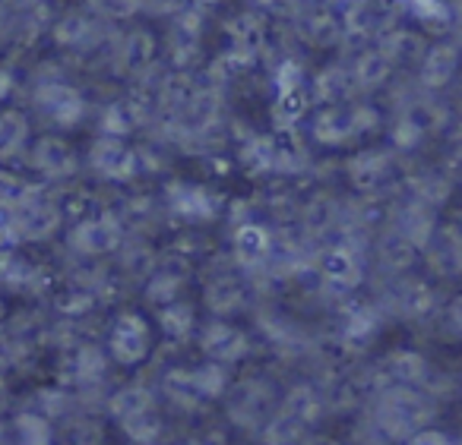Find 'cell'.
I'll use <instances>...</instances> for the list:
<instances>
[{"instance_id":"cell-44","label":"cell","mask_w":462,"mask_h":445,"mask_svg":"<svg viewBox=\"0 0 462 445\" xmlns=\"http://www.w3.org/2000/svg\"><path fill=\"white\" fill-rule=\"evenodd\" d=\"M424 250H430V253H434V262H440L449 275L459 272V237H456V228H437Z\"/></svg>"},{"instance_id":"cell-56","label":"cell","mask_w":462,"mask_h":445,"mask_svg":"<svg viewBox=\"0 0 462 445\" xmlns=\"http://www.w3.org/2000/svg\"><path fill=\"white\" fill-rule=\"evenodd\" d=\"M20 0H0V14H14Z\"/></svg>"},{"instance_id":"cell-22","label":"cell","mask_w":462,"mask_h":445,"mask_svg":"<svg viewBox=\"0 0 462 445\" xmlns=\"http://www.w3.org/2000/svg\"><path fill=\"white\" fill-rule=\"evenodd\" d=\"M456 67H459V51L449 41L440 45H430L428 51L418 60V86H421L424 95H434V92L447 89L456 77Z\"/></svg>"},{"instance_id":"cell-7","label":"cell","mask_w":462,"mask_h":445,"mask_svg":"<svg viewBox=\"0 0 462 445\" xmlns=\"http://www.w3.org/2000/svg\"><path fill=\"white\" fill-rule=\"evenodd\" d=\"M127 237L121 215L115 212H96L89 218H79L70 231H67V250L79 259H105L115 256L117 247Z\"/></svg>"},{"instance_id":"cell-17","label":"cell","mask_w":462,"mask_h":445,"mask_svg":"<svg viewBox=\"0 0 462 445\" xmlns=\"http://www.w3.org/2000/svg\"><path fill=\"white\" fill-rule=\"evenodd\" d=\"M26 152H29V168L35 174H42L45 180H67L79 171V159L73 152V146L54 133L39 136L35 142H29Z\"/></svg>"},{"instance_id":"cell-1","label":"cell","mask_w":462,"mask_h":445,"mask_svg":"<svg viewBox=\"0 0 462 445\" xmlns=\"http://www.w3.org/2000/svg\"><path fill=\"white\" fill-rule=\"evenodd\" d=\"M437 401L428 388L418 386H383L374 401V430L386 442H405L411 432L430 426Z\"/></svg>"},{"instance_id":"cell-38","label":"cell","mask_w":462,"mask_h":445,"mask_svg":"<svg viewBox=\"0 0 462 445\" xmlns=\"http://www.w3.org/2000/svg\"><path fill=\"white\" fill-rule=\"evenodd\" d=\"M64 14V0H20L16 4V16L23 23V39L39 35L45 26H51L58 16Z\"/></svg>"},{"instance_id":"cell-3","label":"cell","mask_w":462,"mask_h":445,"mask_svg":"<svg viewBox=\"0 0 462 445\" xmlns=\"http://www.w3.org/2000/svg\"><path fill=\"white\" fill-rule=\"evenodd\" d=\"M42 186H20L16 196L7 203L10 218L7 231L23 243H45L60 231L64 209L51 196L39 193Z\"/></svg>"},{"instance_id":"cell-2","label":"cell","mask_w":462,"mask_h":445,"mask_svg":"<svg viewBox=\"0 0 462 445\" xmlns=\"http://www.w3.org/2000/svg\"><path fill=\"white\" fill-rule=\"evenodd\" d=\"M310 140L323 149H346L380 130V111L367 102L327 104L310 114Z\"/></svg>"},{"instance_id":"cell-18","label":"cell","mask_w":462,"mask_h":445,"mask_svg":"<svg viewBox=\"0 0 462 445\" xmlns=\"http://www.w3.org/2000/svg\"><path fill=\"white\" fill-rule=\"evenodd\" d=\"M434 306H437V297L428 281L415 278V275H399L390 285L383 313H393V316H399V319H424L428 313H434Z\"/></svg>"},{"instance_id":"cell-31","label":"cell","mask_w":462,"mask_h":445,"mask_svg":"<svg viewBox=\"0 0 462 445\" xmlns=\"http://www.w3.org/2000/svg\"><path fill=\"white\" fill-rule=\"evenodd\" d=\"M180 379H184L187 392H190L199 404H203V401L222 398L225 388L231 386L228 367H222V363H209V360H203L193 369H180Z\"/></svg>"},{"instance_id":"cell-37","label":"cell","mask_w":462,"mask_h":445,"mask_svg":"<svg viewBox=\"0 0 462 445\" xmlns=\"http://www.w3.org/2000/svg\"><path fill=\"white\" fill-rule=\"evenodd\" d=\"M108 413L115 423H124V420L136 417V413H146L152 407H159V395L152 392L149 386H121L115 395H108Z\"/></svg>"},{"instance_id":"cell-9","label":"cell","mask_w":462,"mask_h":445,"mask_svg":"<svg viewBox=\"0 0 462 445\" xmlns=\"http://www.w3.org/2000/svg\"><path fill=\"white\" fill-rule=\"evenodd\" d=\"M105 51H108L111 73L121 79H136V77H143L149 67L159 64V60H155L159 41L143 26H134V29H127V32H115V39L108 41Z\"/></svg>"},{"instance_id":"cell-45","label":"cell","mask_w":462,"mask_h":445,"mask_svg":"<svg viewBox=\"0 0 462 445\" xmlns=\"http://www.w3.org/2000/svg\"><path fill=\"white\" fill-rule=\"evenodd\" d=\"M86 14L115 26V23H127L140 14V0H86Z\"/></svg>"},{"instance_id":"cell-57","label":"cell","mask_w":462,"mask_h":445,"mask_svg":"<svg viewBox=\"0 0 462 445\" xmlns=\"http://www.w3.org/2000/svg\"><path fill=\"white\" fill-rule=\"evenodd\" d=\"M193 4H197L199 10H206V7H218V4H222V0H193Z\"/></svg>"},{"instance_id":"cell-36","label":"cell","mask_w":462,"mask_h":445,"mask_svg":"<svg viewBox=\"0 0 462 445\" xmlns=\"http://www.w3.org/2000/svg\"><path fill=\"white\" fill-rule=\"evenodd\" d=\"M108 354L98 344H79L77 357H73V379L83 392H98L108 379Z\"/></svg>"},{"instance_id":"cell-47","label":"cell","mask_w":462,"mask_h":445,"mask_svg":"<svg viewBox=\"0 0 462 445\" xmlns=\"http://www.w3.org/2000/svg\"><path fill=\"white\" fill-rule=\"evenodd\" d=\"M405 10H409L411 20H418L428 29H443L453 16L443 0H405Z\"/></svg>"},{"instance_id":"cell-58","label":"cell","mask_w":462,"mask_h":445,"mask_svg":"<svg viewBox=\"0 0 462 445\" xmlns=\"http://www.w3.org/2000/svg\"><path fill=\"white\" fill-rule=\"evenodd\" d=\"M7 350H4V341H0V367H7Z\"/></svg>"},{"instance_id":"cell-34","label":"cell","mask_w":462,"mask_h":445,"mask_svg":"<svg viewBox=\"0 0 462 445\" xmlns=\"http://www.w3.org/2000/svg\"><path fill=\"white\" fill-rule=\"evenodd\" d=\"M383 316L386 313L374 304L352 306V310L346 313V319H342V341H346L348 348H367L371 338L380 331V325H383Z\"/></svg>"},{"instance_id":"cell-21","label":"cell","mask_w":462,"mask_h":445,"mask_svg":"<svg viewBox=\"0 0 462 445\" xmlns=\"http://www.w3.org/2000/svg\"><path fill=\"white\" fill-rule=\"evenodd\" d=\"M342 26V39H355V41H377L386 29H393L386 7L377 0H348L346 14L339 16Z\"/></svg>"},{"instance_id":"cell-30","label":"cell","mask_w":462,"mask_h":445,"mask_svg":"<svg viewBox=\"0 0 462 445\" xmlns=\"http://www.w3.org/2000/svg\"><path fill=\"white\" fill-rule=\"evenodd\" d=\"M430 376V367L415 350H396L380 363V382L383 386H418L424 388Z\"/></svg>"},{"instance_id":"cell-52","label":"cell","mask_w":462,"mask_h":445,"mask_svg":"<svg viewBox=\"0 0 462 445\" xmlns=\"http://www.w3.org/2000/svg\"><path fill=\"white\" fill-rule=\"evenodd\" d=\"M16 86V77H14V67H0V104L7 102L10 92Z\"/></svg>"},{"instance_id":"cell-11","label":"cell","mask_w":462,"mask_h":445,"mask_svg":"<svg viewBox=\"0 0 462 445\" xmlns=\"http://www.w3.org/2000/svg\"><path fill=\"white\" fill-rule=\"evenodd\" d=\"M51 39L60 51L92 54L98 48H108V41L115 39V29L86 10H67L51 23Z\"/></svg>"},{"instance_id":"cell-53","label":"cell","mask_w":462,"mask_h":445,"mask_svg":"<svg viewBox=\"0 0 462 445\" xmlns=\"http://www.w3.org/2000/svg\"><path fill=\"white\" fill-rule=\"evenodd\" d=\"M180 445H228V442H225L222 432H199V436H190Z\"/></svg>"},{"instance_id":"cell-5","label":"cell","mask_w":462,"mask_h":445,"mask_svg":"<svg viewBox=\"0 0 462 445\" xmlns=\"http://www.w3.org/2000/svg\"><path fill=\"white\" fill-rule=\"evenodd\" d=\"M443 121H447V111L443 104H437L430 95L424 92H411L399 102L396 117L390 123V140L396 152H415L430 133L443 130Z\"/></svg>"},{"instance_id":"cell-16","label":"cell","mask_w":462,"mask_h":445,"mask_svg":"<svg viewBox=\"0 0 462 445\" xmlns=\"http://www.w3.org/2000/svg\"><path fill=\"white\" fill-rule=\"evenodd\" d=\"M346 177L361 196H383L396 184V155L386 149H365L355 159H348Z\"/></svg>"},{"instance_id":"cell-59","label":"cell","mask_w":462,"mask_h":445,"mask_svg":"<svg viewBox=\"0 0 462 445\" xmlns=\"http://www.w3.org/2000/svg\"><path fill=\"white\" fill-rule=\"evenodd\" d=\"M7 316V304H4V294H0V319Z\"/></svg>"},{"instance_id":"cell-46","label":"cell","mask_w":462,"mask_h":445,"mask_svg":"<svg viewBox=\"0 0 462 445\" xmlns=\"http://www.w3.org/2000/svg\"><path fill=\"white\" fill-rule=\"evenodd\" d=\"M409 196L424 205H430V209H437V205H443L449 199V184L440 177V174H418V177L411 180Z\"/></svg>"},{"instance_id":"cell-13","label":"cell","mask_w":462,"mask_h":445,"mask_svg":"<svg viewBox=\"0 0 462 445\" xmlns=\"http://www.w3.org/2000/svg\"><path fill=\"white\" fill-rule=\"evenodd\" d=\"M276 234L270 224L257 222V218H245L231 234V262L238 272L260 275L270 268V259L276 253Z\"/></svg>"},{"instance_id":"cell-25","label":"cell","mask_w":462,"mask_h":445,"mask_svg":"<svg viewBox=\"0 0 462 445\" xmlns=\"http://www.w3.org/2000/svg\"><path fill=\"white\" fill-rule=\"evenodd\" d=\"M279 411L310 432L323 420V413H327V398H323V392L314 382H295V386L279 398Z\"/></svg>"},{"instance_id":"cell-39","label":"cell","mask_w":462,"mask_h":445,"mask_svg":"<svg viewBox=\"0 0 462 445\" xmlns=\"http://www.w3.org/2000/svg\"><path fill=\"white\" fill-rule=\"evenodd\" d=\"M159 329L171 341H187L197 329V310L187 300H174V304L159 306Z\"/></svg>"},{"instance_id":"cell-51","label":"cell","mask_w":462,"mask_h":445,"mask_svg":"<svg viewBox=\"0 0 462 445\" xmlns=\"http://www.w3.org/2000/svg\"><path fill=\"white\" fill-rule=\"evenodd\" d=\"M399 445H453V439H449L447 432L430 430V426H424V430L411 432V436L405 439V442H399Z\"/></svg>"},{"instance_id":"cell-40","label":"cell","mask_w":462,"mask_h":445,"mask_svg":"<svg viewBox=\"0 0 462 445\" xmlns=\"http://www.w3.org/2000/svg\"><path fill=\"white\" fill-rule=\"evenodd\" d=\"M415 253L418 250H411L409 243L402 241L399 234H386L383 241L377 243V266L383 268L386 275H393V278H399V275L409 272V266L415 262Z\"/></svg>"},{"instance_id":"cell-55","label":"cell","mask_w":462,"mask_h":445,"mask_svg":"<svg viewBox=\"0 0 462 445\" xmlns=\"http://www.w3.org/2000/svg\"><path fill=\"white\" fill-rule=\"evenodd\" d=\"M301 445H342V442H336V439H329V436H304L301 439Z\"/></svg>"},{"instance_id":"cell-42","label":"cell","mask_w":462,"mask_h":445,"mask_svg":"<svg viewBox=\"0 0 462 445\" xmlns=\"http://www.w3.org/2000/svg\"><path fill=\"white\" fill-rule=\"evenodd\" d=\"M257 329L263 331V338L270 344H276V348H295V344H301V329H298V322H291L289 316H282V313L276 310H260L257 316Z\"/></svg>"},{"instance_id":"cell-48","label":"cell","mask_w":462,"mask_h":445,"mask_svg":"<svg viewBox=\"0 0 462 445\" xmlns=\"http://www.w3.org/2000/svg\"><path fill=\"white\" fill-rule=\"evenodd\" d=\"M96 304L98 300L92 297L89 291H83V287H67V291L58 294V300H54V310L64 319H79L89 310H96Z\"/></svg>"},{"instance_id":"cell-43","label":"cell","mask_w":462,"mask_h":445,"mask_svg":"<svg viewBox=\"0 0 462 445\" xmlns=\"http://www.w3.org/2000/svg\"><path fill=\"white\" fill-rule=\"evenodd\" d=\"M304 436H308V430L298 426L291 417H285L279 407H276V413L260 426V439H263V445H301Z\"/></svg>"},{"instance_id":"cell-10","label":"cell","mask_w":462,"mask_h":445,"mask_svg":"<svg viewBox=\"0 0 462 445\" xmlns=\"http://www.w3.org/2000/svg\"><path fill=\"white\" fill-rule=\"evenodd\" d=\"M317 275L329 291H358L365 281V253L352 237H342L339 243H329L314 259Z\"/></svg>"},{"instance_id":"cell-6","label":"cell","mask_w":462,"mask_h":445,"mask_svg":"<svg viewBox=\"0 0 462 445\" xmlns=\"http://www.w3.org/2000/svg\"><path fill=\"white\" fill-rule=\"evenodd\" d=\"M32 108L42 121L58 130H77L86 121V114H89V102L83 98V92L73 83H67V79L54 77V73H45L35 83Z\"/></svg>"},{"instance_id":"cell-20","label":"cell","mask_w":462,"mask_h":445,"mask_svg":"<svg viewBox=\"0 0 462 445\" xmlns=\"http://www.w3.org/2000/svg\"><path fill=\"white\" fill-rule=\"evenodd\" d=\"M203 306L212 319H228L247 306V285L235 268L216 272L203 287Z\"/></svg>"},{"instance_id":"cell-4","label":"cell","mask_w":462,"mask_h":445,"mask_svg":"<svg viewBox=\"0 0 462 445\" xmlns=\"http://www.w3.org/2000/svg\"><path fill=\"white\" fill-rule=\"evenodd\" d=\"M225 417L238 430L260 432V426L276 413L279 407V388L263 376H247L225 388Z\"/></svg>"},{"instance_id":"cell-41","label":"cell","mask_w":462,"mask_h":445,"mask_svg":"<svg viewBox=\"0 0 462 445\" xmlns=\"http://www.w3.org/2000/svg\"><path fill=\"white\" fill-rule=\"evenodd\" d=\"M117 426H121L124 436L134 445H159L162 439H165V417H162L159 407H152V411H146V413H136V417L124 420V423H117Z\"/></svg>"},{"instance_id":"cell-49","label":"cell","mask_w":462,"mask_h":445,"mask_svg":"<svg viewBox=\"0 0 462 445\" xmlns=\"http://www.w3.org/2000/svg\"><path fill=\"white\" fill-rule=\"evenodd\" d=\"M102 442V430L92 420H73L64 426V436L58 445H98Z\"/></svg>"},{"instance_id":"cell-35","label":"cell","mask_w":462,"mask_h":445,"mask_svg":"<svg viewBox=\"0 0 462 445\" xmlns=\"http://www.w3.org/2000/svg\"><path fill=\"white\" fill-rule=\"evenodd\" d=\"M231 51L241 60H254L266 45V23L257 14H241L238 20L228 23Z\"/></svg>"},{"instance_id":"cell-24","label":"cell","mask_w":462,"mask_h":445,"mask_svg":"<svg viewBox=\"0 0 462 445\" xmlns=\"http://www.w3.org/2000/svg\"><path fill=\"white\" fill-rule=\"evenodd\" d=\"M346 70H348V79H352V86H355V95H367V92L383 89L393 77L390 60H386L374 45L371 48L361 45L358 51L352 54V60L346 64Z\"/></svg>"},{"instance_id":"cell-19","label":"cell","mask_w":462,"mask_h":445,"mask_svg":"<svg viewBox=\"0 0 462 445\" xmlns=\"http://www.w3.org/2000/svg\"><path fill=\"white\" fill-rule=\"evenodd\" d=\"M440 228L437 224V209L418 203V199L405 196L402 203L393 212V234H399L411 250H424L434 237V231Z\"/></svg>"},{"instance_id":"cell-8","label":"cell","mask_w":462,"mask_h":445,"mask_svg":"<svg viewBox=\"0 0 462 445\" xmlns=\"http://www.w3.org/2000/svg\"><path fill=\"white\" fill-rule=\"evenodd\" d=\"M152 329L136 310H124L111 319L108 325V344L105 354L108 360H115L117 367H136L152 354Z\"/></svg>"},{"instance_id":"cell-23","label":"cell","mask_w":462,"mask_h":445,"mask_svg":"<svg viewBox=\"0 0 462 445\" xmlns=\"http://www.w3.org/2000/svg\"><path fill=\"white\" fill-rule=\"evenodd\" d=\"M0 287L10 294H39L45 287V268L20 250H0Z\"/></svg>"},{"instance_id":"cell-32","label":"cell","mask_w":462,"mask_h":445,"mask_svg":"<svg viewBox=\"0 0 462 445\" xmlns=\"http://www.w3.org/2000/svg\"><path fill=\"white\" fill-rule=\"evenodd\" d=\"M32 142V123L23 111L0 108V165L20 159Z\"/></svg>"},{"instance_id":"cell-33","label":"cell","mask_w":462,"mask_h":445,"mask_svg":"<svg viewBox=\"0 0 462 445\" xmlns=\"http://www.w3.org/2000/svg\"><path fill=\"white\" fill-rule=\"evenodd\" d=\"M115 256H117V268L130 281H146L155 272V266H159V253L143 237H124V243L117 247Z\"/></svg>"},{"instance_id":"cell-27","label":"cell","mask_w":462,"mask_h":445,"mask_svg":"<svg viewBox=\"0 0 462 445\" xmlns=\"http://www.w3.org/2000/svg\"><path fill=\"white\" fill-rule=\"evenodd\" d=\"M291 23H295V35L310 48H333V45H339V41H342L339 16L329 14V10L304 7Z\"/></svg>"},{"instance_id":"cell-15","label":"cell","mask_w":462,"mask_h":445,"mask_svg":"<svg viewBox=\"0 0 462 445\" xmlns=\"http://www.w3.org/2000/svg\"><path fill=\"white\" fill-rule=\"evenodd\" d=\"M197 344L203 350V357L209 363H222V367H235L251 354L254 341L241 325H235L231 319H206L199 325Z\"/></svg>"},{"instance_id":"cell-14","label":"cell","mask_w":462,"mask_h":445,"mask_svg":"<svg viewBox=\"0 0 462 445\" xmlns=\"http://www.w3.org/2000/svg\"><path fill=\"white\" fill-rule=\"evenodd\" d=\"M222 196L212 193L203 184H190V180H171L165 186V209L178 222L187 224H212L222 215Z\"/></svg>"},{"instance_id":"cell-54","label":"cell","mask_w":462,"mask_h":445,"mask_svg":"<svg viewBox=\"0 0 462 445\" xmlns=\"http://www.w3.org/2000/svg\"><path fill=\"white\" fill-rule=\"evenodd\" d=\"M0 445H20L14 430H10V420H0Z\"/></svg>"},{"instance_id":"cell-29","label":"cell","mask_w":462,"mask_h":445,"mask_svg":"<svg viewBox=\"0 0 462 445\" xmlns=\"http://www.w3.org/2000/svg\"><path fill=\"white\" fill-rule=\"evenodd\" d=\"M310 98L317 102V108L355 102V86H352V79H348L346 64L320 67V70H317V77L310 79Z\"/></svg>"},{"instance_id":"cell-26","label":"cell","mask_w":462,"mask_h":445,"mask_svg":"<svg viewBox=\"0 0 462 445\" xmlns=\"http://www.w3.org/2000/svg\"><path fill=\"white\" fill-rule=\"evenodd\" d=\"M190 285V268H187V262L180 259H159V266H155V272L149 275L146 281H143V287H146V300L152 306H165V304H174V300H180V294H184V287Z\"/></svg>"},{"instance_id":"cell-50","label":"cell","mask_w":462,"mask_h":445,"mask_svg":"<svg viewBox=\"0 0 462 445\" xmlns=\"http://www.w3.org/2000/svg\"><path fill=\"white\" fill-rule=\"evenodd\" d=\"M187 7V0H140V14L146 16H168L171 20L174 14Z\"/></svg>"},{"instance_id":"cell-12","label":"cell","mask_w":462,"mask_h":445,"mask_svg":"<svg viewBox=\"0 0 462 445\" xmlns=\"http://www.w3.org/2000/svg\"><path fill=\"white\" fill-rule=\"evenodd\" d=\"M86 165L96 177L111 180V184H130L143 171L140 152L117 136H96L86 152Z\"/></svg>"},{"instance_id":"cell-28","label":"cell","mask_w":462,"mask_h":445,"mask_svg":"<svg viewBox=\"0 0 462 445\" xmlns=\"http://www.w3.org/2000/svg\"><path fill=\"white\" fill-rule=\"evenodd\" d=\"M374 48H377V51L390 60L393 70H396V67L418 64V60H421V54L428 51V45H424L421 35H418L415 29H405V26L386 29V32L374 41Z\"/></svg>"}]
</instances>
